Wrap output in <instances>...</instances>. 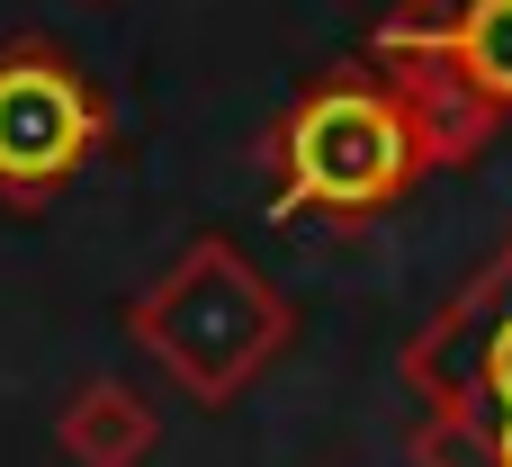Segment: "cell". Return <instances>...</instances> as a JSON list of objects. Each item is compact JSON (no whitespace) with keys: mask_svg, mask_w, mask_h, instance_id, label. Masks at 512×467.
Returning <instances> with one entry per match:
<instances>
[{"mask_svg":"<svg viewBox=\"0 0 512 467\" xmlns=\"http://www.w3.org/2000/svg\"><path fill=\"white\" fill-rule=\"evenodd\" d=\"M126 342L198 405H234L261 369H279V351L297 342V306L279 297V279L252 270L243 243L198 234L144 297H126Z\"/></svg>","mask_w":512,"mask_h":467,"instance_id":"1","label":"cell"},{"mask_svg":"<svg viewBox=\"0 0 512 467\" xmlns=\"http://www.w3.org/2000/svg\"><path fill=\"white\" fill-rule=\"evenodd\" d=\"M432 171V144L414 126V108L396 99V81L378 63L324 72L279 126H270V180H279V216H378L396 207L414 180Z\"/></svg>","mask_w":512,"mask_h":467,"instance_id":"2","label":"cell"},{"mask_svg":"<svg viewBox=\"0 0 512 467\" xmlns=\"http://www.w3.org/2000/svg\"><path fill=\"white\" fill-rule=\"evenodd\" d=\"M99 144H108L99 81L45 36L0 45V198L18 216H36L45 198H63L81 180V162Z\"/></svg>","mask_w":512,"mask_h":467,"instance_id":"3","label":"cell"},{"mask_svg":"<svg viewBox=\"0 0 512 467\" xmlns=\"http://www.w3.org/2000/svg\"><path fill=\"white\" fill-rule=\"evenodd\" d=\"M405 387L432 405V441L477 432V450H486V432L512 423V252H495L441 306L432 333H414Z\"/></svg>","mask_w":512,"mask_h":467,"instance_id":"4","label":"cell"},{"mask_svg":"<svg viewBox=\"0 0 512 467\" xmlns=\"http://www.w3.org/2000/svg\"><path fill=\"white\" fill-rule=\"evenodd\" d=\"M153 441H162V423L126 378H81L54 414V450L72 467H144Z\"/></svg>","mask_w":512,"mask_h":467,"instance_id":"5","label":"cell"},{"mask_svg":"<svg viewBox=\"0 0 512 467\" xmlns=\"http://www.w3.org/2000/svg\"><path fill=\"white\" fill-rule=\"evenodd\" d=\"M441 54L486 108H512V0H459L441 18Z\"/></svg>","mask_w":512,"mask_h":467,"instance_id":"6","label":"cell"}]
</instances>
